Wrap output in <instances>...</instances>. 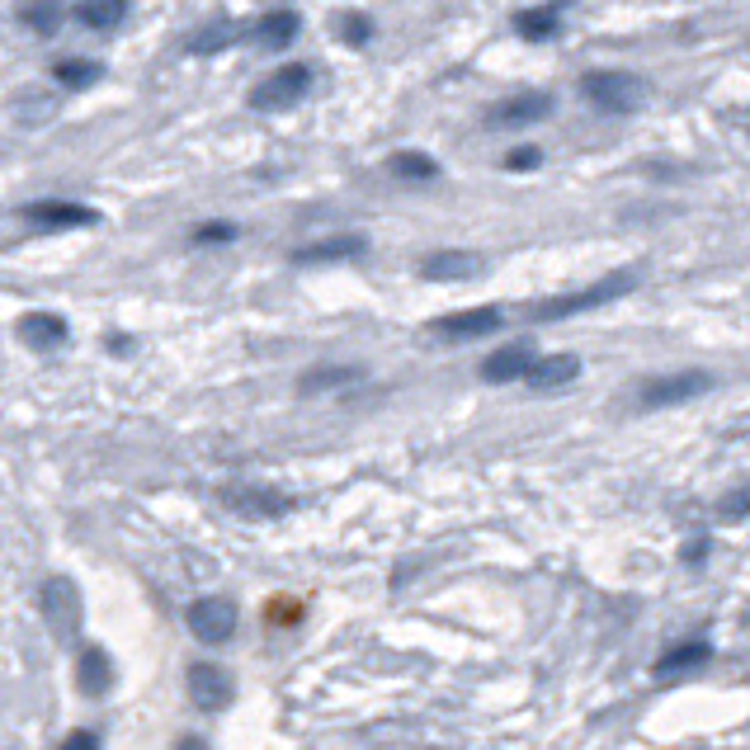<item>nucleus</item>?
Instances as JSON below:
<instances>
[{
	"mask_svg": "<svg viewBox=\"0 0 750 750\" xmlns=\"http://www.w3.org/2000/svg\"><path fill=\"white\" fill-rule=\"evenodd\" d=\"M576 373H580V359L576 354H543V359H533L529 364V388L533 392H557V388H566V382H576Z\"/></svg>",
	"mask_w": 750,
	"mask_h": 750,
	"instance_id": "4468645a",
	"label": "nucleus"
},
{
	"mask_svg": "<svg viewBox=\"0 0 750 750\" xmlns=\"http://www.w3.org/2000/svg\"><path fill=\"white\" fill-rule=\"evenodd\" d=\"M529 364H533V349L529 345H505V349H495L487 364H481V378L487 382H515L529 373Z\"/></svg>",
	"mask_w": 750,
	"mask_h": 750,
	"instance_id": "a211bd4d",
	"label": "nucleus"
},
{
	"mask_svg": "<svg viewBox=\"0 0 750 750\" xmlns=\"http://www.w3.org/2000/svg\"><path fill=\"white\" fill-rule=\"evenodd\" d=\"M311 90V66L307 62H283V66H274L269 76L255 85L250 90V104L255 109H288V104H297Z\"/></svg>",
	"mask_w": 750,
	"mask_h": 750,
	"instance_id": "20e7f679",
	"label": "nucleus"
},
{
	"mask_svg": "<svg viewBox=\"0 0 750 750\" xmlns=\"http://www.w3.org/2000/svg\"><path fill=\"white\" fill-rule=\"evenodd\" d=\"M38 608H42V623L52 628L57 642H71L81 628V590L71 586L66 576H52V580H42V590H38Z\"/></svg>",
	"mask_w": 750,
	"mask_h": 750,
	"instance_id": "7ed1b4c3",
	"label": "nucleus"
},
{
	"mask_svg": "<svg viewBox=\"0 0 750 750\" xmlns=\"http://www.w3.org/2000/svg\"><path fill=\"white\" fill-rule=\"evenodd\" d=\"M52 113H57V99H52L48 90H24L20 104H14V119H20L24 127H28V123H48Z\"/></svg>",
	"mask_w": 750,
	"mask_h": 750,
	"instance_id": "a878e982",
	"label": "nucleus"
},
{
	"mask_svg": "<svg viewBox=\"0 0 750 750\" xmlns=\"http://www.w3.org/2000/svg\"><path fill=\"white\" fill-rule=\"evenodd\" d=\"M388 175H396V180H434L439 165H434V156H425V151H396L388 161Z\"/></svg>",
	"mask_w": 750,
	"mask_h": 750,
	"instance_id": "b1692460",
	"label": "nucleus"
},
{
	"mask_svg": "<svg viewBox=\"0 0 750 750\" xmlns=\"http://www.w3.org/2000/svg\"><path fill=\"white\" fill-rule=\"evenodd\" d=\"M20 20H24L28 28H38L42 38H52L57 28H62V0H34V5H24Z\"/></svg>",
	"mask_w": 750,
	"mask_h": 750,
	"instance_id": "393cba45",
	"label": "nucleus"
},
{
	"mask_svg": "<svg viewBox=\"0 0 750 750\" xmlns=\"http://www.w3.org/2000/svg\"><path fill=\"white\" fill-rule=\"evenodd\" d=\"M505 165H509V170H529V165H538V147H519V151H509V156H505Z\"/></svg>",
	"mask_w": 750,
	"mask_h": 750,
	"instance_id": "2f4dec72",
	"label": "nucleus"
},
{
	"mask_svg": "<svg viewBox=\"0 0 750 750\" xmlns=\"http://www.w3.org/2000/svg\"><path fill=\"white\" fill-rule=\"evenodd\" d=\"M548 113H552V95H548V90H529V95H509V99H501V104L487 113V123H491V127H505V133H519V127L543 123Z\"/></svg>",
	"mask_w": 750,
	"mask_h": 750,
	"instance_id": "6e6552de",
	"label": "nucleus"
},
{
	"mask_svg": "<svg viewBox=\"0 0 750 750\" xmlns=\"http://www.w3.org/2000/svg\"><path fill=\"white\" fill-rule=\"evenodd\" d=\"M175 750H208V741H204V736H180Z\"/></svg>",
	"mask_w": 750,
	"mask_h": 750,
	"instance_id": "f704fd0d",
	"label": "nucleus"
},
{
	"mask_svg": "<svg viewBox=\"0 0 750 750\" xmlns=\"http://www.w3.org/2000/svg\"><path fill=\"white\" fill-rule=\"evenodd\" d=\"M580 95H586L594 109L632 113L647 104V81L632 76V71H586V76H580Z\"/></svg>",
	"mask_w": 750,
	"mask_h": 750,
	"instance_id": "f03ea898",
	"label": "nucleus"
},
{
	"mask_svg": "<svg viewBox=\"0 0 750 750\" xmlns=\"http://www.w3.org/2000/svg\"><path fill=\"white\" fill-rule=\"evenodd\" d=\"M52 76H57V85H66V90H90V85L104 76V66L85 62V57H66V62H52Z\"/></svg>",
	"mask_w": 750,
	"mask_h": 750,
	"instance_id": "4be33fe9",
	"label": "nucleus"
},
{
	"mask_svg": "<svg viewBox=\"0 0 750 750\" xmlns=\"http://www.w3.org/2000/svg\"><path fill=\"white\" fill-rule=\"evenodd\" d=\"M127 14V0H76V20L85 28H113L123 24Z\"/></svg>",
	"mask_w": 750,
	"mask_h": 750,
	"instance_id": "5701e85b",
	"label": "nucleus"
},
{
	"mask_svg": "<svg viewBox=\"0 0 750 750\" xmlns=\"http://www.w3.org/2000/svg\"><path fill=\"white\" fill-rule=\"evenodd\" d=\"M632 283H637L632 269H618V274H608V279H600V283H590V288L543 297V303H533V307H529V317H533V321H562V317H576V311H594V307L614 303V297H623V293H632Z\"/></svg>",
	"mask_w": 750,
	"mask_h": 750,
	"instance_id": "f257e3e1",
	"label": "nucleus"
},
{
	"mask_svg": "<svg viewBox=\"0 0 750 750\" xmlns=\"http://www.w3.org/2000/svg\"><path fill=\"white\" fill-rule=\"evenodd\" d=\"M236 38H241V24L236 20H208L204 28H194V34L184 38V48H189L194 57H212V52L232 48Z\"/></svg>",
	"mask_w": 750,
	"mask_h": 750,
	"instance_id": "6ab92c4d",
	"label": "nucleus"
},
{
	"mask_svg": "<svg viewBox=\"0 0 750 750\" xmlns=\"http://www.w3.org/2000/svg\"><path fill=\"white\" fill-rule=\"evenodd\" d=\"M293 618H303L297 600H274V623H293Z\"/></svg>",
	"mask_w": 750,
	"mask_h": 750,
	"instance_id": "473e14b6",
	"label": "nucleus"
},
{
	"mask_svg": "<svg viewBox=\"0 0 750 750\" xmlns=\"http://www.w3.org/2000/svg\"><path fill=\"white\" fill-rule=\"evenodd\" d=\"M232 236H236L232 222H204V226L194 232V241H204V246H208V241H232Z\"/></svg>",
	"mask_w": 750,
	"mask_h": 750,
	"instance_id": "c756f323",
	"label": "nucleus"
},
{
	"mask_svg": "<svg viewBox=\"0 0 750 750\" xmlns=\"http://www.w3.org/2000/svg\"><path fill=\"white\" fill-rule=\"evenodd\" d=\"M20 218L34 226V232H71V226H95L99 212L85 204H66V198H42V204L20 208Z\"/></svg>",
	"mask_w": 750,
	"mask_h": 750,
	"instance_id": "0eeeda50",
	"label": "nucleus"
},
{
	"mask_svg": "<svg viewBox=\"0 0 750 750\" xmlns=\"http://www.w3.org/2000/svg\"><path fill=\"white\" fill-rule=\"evenodd\" d=\"M515 24L524 38H548V34H557V10H524V14H515Z\"/></svg>",
	"mask_w": 750,
	"mask_h": 750,
	"instance_id": "bb28decb",
	"label": "nucleus"
},
{
	"mask_svg": "<svg viewBox=\"0 0 750 750\" xmlns=\"http://www.w3.org/2000/svg\"><path fill=\"white\" fill-rule=\"evenodd\" d=\"M57 750H99V736H95V731H71Z\"/></svg>",
	"mask_w": 750,
	"mask_h": 750,
	"instance_id": "7c9ffc66",
	"label": "nucleus"
},
{
	"mask_svg": "<svg viewBox=\"0 0 750 750\" xmlns=\"http://www.w3.org/2000/svg\"><path fill=\"white\" fill-rule=\"evenodd\" d=\"M222 501L232 505L236 515H250V519H274V515H283V509L293 505L288 495H279V491H269V487H226Z\"/></svg>",
	"mask_w": 750,
	"mask_h": 750,
	"instance_id": "f8f14e48",
	"label": "nucleus"
},
{
	"mask_svg": "<svg viewBox=\"0 0 750 750\" xmlns=\"http://www.w3.org/2000/svg\"><path fill=\"white\" fill-rule=\"evenodd\" d=\"M184 623H189V632L204 647H222V642H232V632H236V604L226 600V594H204V600L189 604Z\"/></svg>",
	"mask_w": 750,
	"mask_h": 750,
	"instance_id": "423d86ee",
	"label": "nucleus"
},
{
	"mask_svg": "<svg viewBox=\"0 0 750 750\" xmlns=\"http://www.w3.org/2000/svg\"><path fill=\"white\" fill-rule=\"evenodd\" d=\"M746 515H750V487L731 491L727 501H722V519H746Z\"/></svg>",
	"mask_w": 750,
	"mask_h": 750,
	"instance_id": "c85d7f7f",
	"label": "nucleus"
},
{
	"mask_svg": "<svg viewBox=\"0 0 750 750\" xmlns=\"http://www.w3.org/2000/svg\"><path fill=\"white\" fill-rule=\"evenodd\" d=\"M487 260L477 250H430L420 260V279H434V283H458V279H477Z\"/></svg>",
	"mask_w": 750,
	"mask_h": 750,
	"instance_id": "9b49d317",
	"label": "nucleus"
},
{
	"mask_svg": "<svg viewBox=\"0 0 750 750\" xmlns=\"http://www.w3.org/2000/svg\"><path fill=\"white\" fill-rule=\"evenodd\" d=\"M713 373L708 368H685V373H665V378H651L642 382V392H637V402L642 406H679V402H693V396L713 392Z\"/></svg>",
	"mask_w": 750,
	"mask_h": 750,
	"instance_id": "39448f33",
	"label": "nucleus"
},
{
	"mask_svg": "<svg viewBox=\"0 0 750 750\" xmlns=\"http://www.w3.org/2000/svg\"><path fill=\"white\" fill-rule=\"evenodd\" d=\"M685 557H689V562H703V557H708V538H693V543L685 548Z\"/></svg>",
	"mask_w": 750,
	"mask_h": 750,
	"instance_id": "72a5a7b5",
	"label": "nucleus"
},
{
	"mask_svg": "<svg viewBox=\"0 0 750 750\" xmlns=\"http://www.w3.org/2000/svg\"><path fill=\"white\" fill-rule=\"evenodd\" d=\"M359 378H364L359 364H321V368H307V373L297 378V392L317 396V392H331V388H349V382H359Z\"/></svg>",
	"mask_w": 750,
	"mask_h": 750,
	"instance_id": "f3484780",
	"label": "nucleus"
},
{
	"mask_svg": "<svg viewBox=\"0 0 750 750\" xmlns=\"http://www.w3.org/2000/svg\"><path fill=\"white\" fill-rule=\"evenodd\" d=\"M501 307H467V311H448V317L430 321V335L439 340H477V335H491L501 331Z\"/></svg>",
	"mask_w": 750,
	"mask_h": 750,
	"instance_id": "1a4fd4ad",
	"label": "nucleus"
},
{
	"mask_svg": "<svg viewBox=\"0 0 750 750\" xmlns=\"http://www.w3.org/2000/svg\"><path fill=\"white\" fill-rule=\"evenodd\" d=\"M76 685L85 699H104L109 685H113V661L104 647H81L76 656Z\"/></svg>",
	"mask_w": 750,
	"mask_h": 750,
	"instance_id": "ddd939ff",
	"label": "nucleus"
},
{
	"mask_svg": "<svg viewBox=\"0 0 750 750\" xmlns=\"http://www.w3.org/2000/svg\"><path fill=\"white\" fill-rule=\"evenodd\" d=\"M708 656H713V647H708L703 637H693V642H675L671 651H661V661H656V675H661V679L689 675V671H699V665H708Z\"/></svg>",
	"mask_w": 750,
	"mask_h": 750,
	"instance_id": "dca6fc26",
	"label": "nucleus"
},
{
	"mask_svg": "<svg viewBox=\"0 0 750 750\" xmlns=\"http://www.w3.org/2000/svg\"><path fill=\"white\" fill-rule=\"evenodd\" d=\"M66 321L57 317V311H28V317L20 321V340L28 349H57V345H66Z\"/></svg>",
	"mask_w": 750,
	"mask_h": 750,
	"instance_id": "2eb2a0df",
	"label": "nucleus"
},
{
	"mask_svg": "<svg viewBox=\"0 0 750 750\" xmlns=\"http://www.w3.org/2000/svg\"><path fill=\"white\" fill-rule=\"evenodd\" d=\"M335 34L345 38V42H354V48H359V42L373 38V24H368L364 14H340V20H335Z\"/></svg>",
	"mask_w": 750,
	"mask_h": 750,
	"instance_id": "cd10ccee",
	"label": "nucleus"
},
{
	"mask_svg": "<svg viewBox=\"0 0 750 750\" xmlns=\"http://www.w3.org/2000/svg\"><path fill=\"white\" fill-rule=\"evenodd\" d=\"M364 250H368V236H331V241H321V246L297 250V260L321 265V260H349V255H364Z\"/></svg>",
	"mask_w": 750,
	"mask_h": 750,
	"instance_id": "412c9836",
	"label": "nucleus"
},
{
	"mask_svg": "<svg viewBox=\"0 0 750 750\" xmlns=\"http://www.w3.org/2000/svg\"><path fill=\"white\" fill-rule=\"evenodd\" d=\"M189 699H194L198 713H222V708L232 703V675H226L222 665H208V661L189 665Z\"/></svg>",
	"mask_w": 750,
	"mask_h": 750,
	"instance_id": "9d476101",
	"label": "nucleus"
},
{
	"mask_svg": "<svg viewBox=\"0 0 750 750\" xmlns=\"http://www.w3.org/2000/svg\"><path fill=\"white\" fill-rule=\"evenodd\" d=\"M297 14L293 10H274V14H265L260 24H255V42L260 48H288V42L297 38Z\"/></svg>",
	"mask_w": 750,
	"mask_h": 750,
	"instance_id": "aec40b11",
	"label": "nucleus"
}]
</instances>
